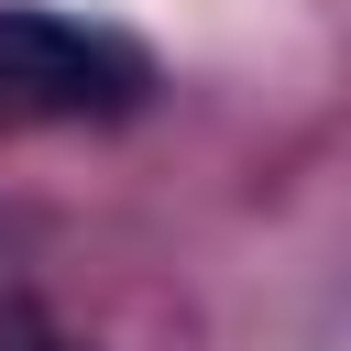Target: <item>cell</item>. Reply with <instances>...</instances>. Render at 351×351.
Segmentation results:
<instances>
[{
  "label": "cell",
  "instance_id": "cell-1",
  "mask_svg": "<svg viewBox=\"0 0 351 351\" xmlns=\"http://www.w3.org/2000/svg\"><path fill=\"white\" fill-rule=\"evenodd\" d=\"M154 88V55L110 22H77V11H44V0H11L0 11V132H55V121H121L143 110Z\"/></svg>",
  "mask_w": 351,
  "mask_h": 351
},
{
  "label": "cell",
  "instance_id": "cell-2",
  "mask_svg": "<svg viewBox=\"0 0 351 351\" xmlns=\"http://www.w3.org/2000/svg\"><path fill=\"white\" fill-rule=\"evenodd\" d=\"M11 351H66V340H55L44 318H11Z\"/></svg>",
  "mask_w": 351,
  "mask_h": 351
}]
</instances>
